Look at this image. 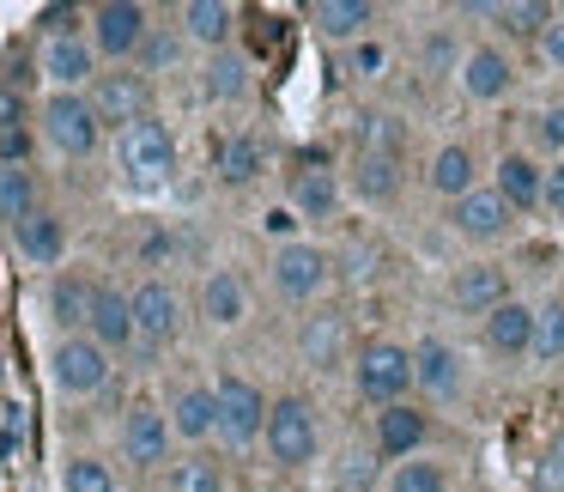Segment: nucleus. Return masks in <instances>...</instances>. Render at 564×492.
I'll return each mask as SVG.
<instances>
[{
    "instance_id": "nucleus-1",
    "label": "nucleus",
    "mask_w": 564,
    "mask_h": 492,
    "mask_svg": "<svg viewBox=\"0 0 564 492\" xmlns=\"http://www.w3.org/2000/svg\"><path fill=\"white\" fill-rule=\"evenodd\" d=\"M352 389H358V402H370L377 414H382V407H401L406 395H413V346H401V341L358 346Z\"/></svg>"
},
{
    "instance_id": "nucleus-2",
    "label": "nucleus",
    "mask_w": 564,
    "mask_h": 492,
    "mask_svg": "<svg viewBox=\"0 0 564 492\" xmlns=\"http://www.w3.org/2000/svg\"><path fill=\"white\" fill-rule=\"evenodd\" d=\"M261 450L273 456V468H310L322 450V419L304 395H273L268 407V431H261Z\"/></svg>"
},
{
    "instance_id": "nucleus-3",
    "label": "nucleus",
    "mask_w": 564,
    "mask_h": 492,
    "mask_svg": "<svg viewBox=\"0 0 564 492\" xmlns=\"http://www.w3.org/2000/svg\"><path fill=\"white\" fill-rule=\"evenodd\" d=\"M116 164H122V177L134 189H164L176 177V135L159 116H147V122L116 135Z\"/></svg>"
},
{
    "instance_id": "nucleus-4",
    "label": "nucleus",
    "mask_w": 564,
    "mask_h": 492,
    "mask_svg": "<svg viewBox=\"0 0 564 492\" xmlns=\"http://www.w3.org/2000/svg\"><path fill=\"white\" fill-rule=\"evenodd\" d=\"M37 128L62 159H91V152L104 147V122H98L86 92H50L43 110H37Z\"/></svg>"
},
{
    "instance_id": "nucleus-5",
    "label": "nucleus",
    "mask_w": 564,
    "mask_h": 492,
    "mask_svg": "<svg viewBox=\"0 0 564 492\" xmlns=\"http://www.w3.org/2000/svg\"><path fill=\"white\" fill-rule=\"evenodd\" d=\"M86 38H91V50H98V62L134 67L140 43L152 38V13L140 0H104V7L86 13Z\"/></svg>"
},
{
    "instance_id": "nucleus-6",
    "label": "nucleus",
    "mask_w": 564,
    "mask_h": 492,
    "mask_svg": "<svg viewBox=\"0 0 564 492\" xmlns=\"http://www.w3.org/2000/svg\"><path fill=\"white\" fill-rule=\"evenodd\" d=\"M268 280L285 304H310V298L328 292L334 280V256L310 237H292V244H273V261H268Z\"/></svg>"
},
{
    "instance_id": "nucleus-7",
    "label": "nucleus",
    "mask_w": 564,
    "mask_h": 492,
    "mask_svg": "<svg viewBox=\"0 0 564 492\" xmlns=\"http://www.w3.org/2000/svg\"><path fill=\"white\" fill-rule=\"evenodd\" d=\"M213 395H219V438L231 443V450H249V443H261V431H268V395H261L256 377H243V371H219L213 377Z\"/></svg>"
},
{
    "instance_id": "nucleus-8",
    "label": "nucleus",
    "mask_w": 564,
    "mask_h": 492,
    "mask_svg": "<svg viewBox=\"0 0 564 492\" xmlns=\"http://www.w3.org/2000/svg\"><path fill=\"white\" fill-rule=\"evenodd\" d=\"M86 98H91V110H98V122L122 135V128H134L152 116V79L140 74V67H104Z\"/></svg>"
},
{
    "instance_id": "nucleus-9",
    "label": "nucleus",
    "mask_w": 564,
    "mask_h": 492,
    "mask_svg": "<svg viewBox=\"0 0 564 492\" xmlns=\"http://www.w3.org/2000/svg\"><path fill=\"white\" fill-rule=\"evenodd\" d=\"M50 383L67 402H86V395H98L110 383V353L91 334H67V341L50 346Z\"/></svg>"
},
{
    "instance_id": "nucleus-10",
    "label": "nucleus",
    "mask_w": 564,
    "mask_h": 492,
    "mask_svg": "<svg viewBox=\"0 0 564 492\" xmlns=\"http://www.w3.org/2000/svg\"><path fill=\"white\" fill-rule=\"evenodd\" d=\"M116 443H122V462H128V468H164V462H171V443H176L171 414H164L159 402H134V407L122 414Z\"/></svg>"
},
{
    "instance_id": "nucleus-11",
    "label": "nucleus",
    "mask_w": 564,
    "mask_h": 492,
    "mask_svg": "<svg viewBox=\"0 0 564 492\" xmlns=\"http://www.w3.org/2000/svg\"><path fill=\"white\" fill-rule=\"evenodd\" d=\"M128 298H134V334H140V346H147V353H164V346L183 334V298H176V286L152 274V280H140Z\"/></svg>"
},
{
    "instance_id": "nucleus-12",
    "label": "nucleus",
    "mask_w": 564,
    "mask_h": 492,
    "mask_svg": "<svg viewBox=\"0 0 564 492\" xmlns=\"http://www.w3.org/2000/svg\"><path fill=\"white\" fill-rule=\"evenodd\" d=\"M455 86H462L467 104H503L516 86V62L503 43H474L462 50V67H455Z\"/></svg>"
},
{
    "instance_id": "nucleus-13",
    "label": "nucleus",
    "mask_w": 564,
    "mask_h": 492,
    "mask_svg": "<svg viewBox=\"0 0 564 492\" xmlns=\"http://www.w3.org/2000/svg\"><path fill=\"white\" fill-rule=\"evenodd\" d=\"M37 67H43V79H50V92H91V79L104 74V62H98L86 31H79V38H50L37 50Z\"/></svg>"
},
{
    "instance_id": "nucleus-14",
    "label": "nucleus",
    "mask_w": 564,
    "mask_h": 492,
    "mask_svg": "<svg viewBox=\"0 0 564 492\" xmlns=\"http://www.w3.org/2000/svg\"><path fill=\"white\" fill-rule=\"evenodd\" d=\"M510 225H516V213L498 201V189H491V183H479L474 195H462L449 207V232L462 237V244H503Z\"/></svg>"
},
{
    "instance_id": "nucleus-15",
    "label": "nucleus",
    "mask_w": 564,
    "mask_h": 492,
    "mask_svg": "<svg viewBox=\"0 0 564 492\" xmlns=\"http://www.w3.org/2000/svg\"><path fill=\"white\" fill-rule=\"evenodd\" d=\"M413 389L431 395V402H455V395L467 389V359L455 353L449 341L425 334V341L413 346Z\"/></svg>"
},
{
    "instance_id": "nucleus-16",
    "label": "nucleus",
    "mask_w": 564,
    "mask_h": 492,
    "mask_svg": "<svg viewBox=\"0 0 564 492\" xmlns=\"http://www.w3.org/2000/svg\"><path fill=\"white\" fill-rule=\"evenodd\" d=\"M164 414H171L176 443L219 438V395H213V383H176L171 402H164Z\"/></svg>"
},
{
    "instance_id": "nucleus-17",
    "label": "nucleus",
    "mask_w": 564,
    "mask_h": 492,
    "mask_svg": "<svg viewBox=\"0 0 564 492\" xmlns=\"http://www.w3.org/2000/svg\"><path fill=\"white\" fill-rule=\"evenodd\" d=\"M382 7H370V0H316L310 7V25H316L322 43H334V50H352V43H365L370 31H377Z\"/></svg>"
},
{
    "instance_id": "nucleus-18",
    "label": "nucleus",
    "mask_w": 564,
    "mask_h": 492,
    "mask_svg": "<svg viewBox=\"0 0 564 492\" xmlns=\"http://www.w3.org/2000/svg\"><path fill=\"white\" fill-rule=\"evenodd\" d=\"M86 334L104 346V353H128V346H140V334H134V298L122 292V286H104L98 280V298H91V322H86Z\"/></svg>"
},
{
    "instance_id": "nucleus-19",
    "label": "nucleus",
    "mask_w": 564,
    "mask_h": 492,
    "mask_svg": "<svg viewBox=\"0 0 564 492\" xmlns=\"http://www.w3.org/2000/svg\"><path fill=\"white\" fill-rule=\"evenodd\" d=\"M425 438H431V414H419L413 402L401 407H382L377 414V456L382 462H406V456H425Z\"/></svg>"
},
{
    "instance_id": "nucleus-20",
    "label": "nucleus",
    "mask_w": 564,
    "mask_h": 492,
    "mask_svg": "<svg viewBox=\"0 0 564 492\" xmlns=\"http://www.w3.org/2000/svg\"><path fill=\"white\" fill-rule=\"evenodd\" d=\"M176 31H183L188 43H200L207 55H219V50H231V38H237V7L231 0H183V7H176Z\"/></svg>"
},
{
    "instance_id": "nucleus-21",
    "label": "nucleus",
    "mask_w": 564,
    "mask_h": 492,
    "mask_svg": "<svg viewBox=\"0 0 564 492\" xmlns=\"http://www.w3.org/2000/svg\"><path fill=\"white\" fill-rule=\"evenodd\" d=\"M491 189H498V201L522 220V213H540V189H546V164H534L528 152H503L498 164H491Z\"/></svg>"
},
{
    "instance_id": "nucleus-22",
    "label": "nucleus",
    "mask_w": 564,
    "mask_h": 492,
    "mask_svg": "<svg viewBox=\"0 0 564 492\" xmlns=\"http://www.w3.org/2000/svg\"><path fill=\"white\" fill-rule=\"evenodd\" d=\"M346 346H352V334H346V317H340V310H316V317L297 322V365L334 371V365L346 359Z\"/></svg>"
},
{
    "instance_id": "nucleus-23",
    "label": "nucleus",
    "mask_w": 564,
    "mask_h": 492,
    "mask_svg": "<svg viewBox=\"0 0 564 492\" xmlns=\"http://www.w3.org/2000/svg\"><path fill=\"white\" fill-rule=\"evenodd\" d=\"M449 304L462 310V317L486 322L498 304H510V280H503V268H491V261H467V268L449 280Z\"/></svg>"
},
{
    "instance_id": "nucleus-24",
    "label": "nucleus",
    "mask_w": 564,
    "mask_h": 492,
    "mask_svg": "<svg viewBox=\"0 0 564 492\" xmlns=\"http://www.w3.org/2000/svg\"><path fill=\"white\" fill-rule=\"evenodd\" d=\"M200 322L207 329H243L249 322V286L237 268H207V280H200Z\"/></svg>"
},
{
    "instance_id": "nucleus-25",
    "label": "nucleus",
    "mask_w": 564,
    "mask_h": 492,
    "mask_svg": "<svg viewBox=\"0 0 564 492\" xmlns=\"http://www.w3.org/2000/svg\"><path fill=\"white\" fill-rule=\"evenodd\" d=\"M425 183H431V195L437 201H462V195H474L479 189V159H474V147H462V140H443L437 152H431V164H425Z\"/></svg>"
},
{
    "instance_id": "nucleus-26",
    "label": "nucleus",
    "mask_w": 564,
    "mask_h": 492,
    "mask_svg": "<svg viewBox=\"0 0 564 492\" xmlns=\"http://www.w3.org/2000/svg\"><path fill=\"white\" fill-rule=\"evenodd\" d=\"M249 86H256V62H249L243 50H219V55L200 62V98L219 104V110L225 104H243Z\"/></svg>"
},
{
    "instance_id": "nucleus-27",
    "label": "nucleus",
    "mask_w": 564,
    "mask_h": 492,
    "mask_svg": "<svg viewBox=\"0 0 564 492\" xmlns=\"http://www.w3.org/2000/svg\"><path fill=\"white\" fill-rule=\"evenodd\" d=\"M13 249L31 261V268H55L67 256V220L55 207H37L31 220L13 225Z\"/></svg>"
},
{
    "instance_id": "nucleus-28",
    "label": "nucleus",
    "mask_w": 564,
    "mask_h": 492,
    "mask_svg": "<svg viewBox=\"0 0 564 492\" xmlns=\"http://www.w3.org/2000/svg\"><path fill=\"white\" fill-rule=\"evenodd\" d=\"M479 334H486V353L528 359L534 353V310H528L522 298H510V304H498L486 322H479Z\"/></svg>"
},
{
    "instance_id": "nucleus-29",
    "label": "nucleus",
    "mask_w": 564,
    "mask_h": 492,
    "mask_svg": "<svg viewBox=\"0 0 564 492\" xmlns=\"http://www.w3.org/2000/svg\"><path fill=\"white\" fill-rule=\"evenodd\" d=\"M91 298H98V280L91 274H55L50 280V322L62 329V341L67 334H86V322H91Z\"/></svg>"
},
{
    "instance_id": "nucleus-30",
    "label": "nucleus",
    "mask_w": 564,
    "mask_h": 492,
    "mask_svg": "<svg viewBox=\"0 0 564 492\" xmlns=\"http://www.w3.org/2000/svg\"><path fill=\"white\" fill-rule=\"evenodd\" d=\"M292 213L297 220H334V213H340V171L304 164V171L292 177Z\"/></svg>"
},
{
    "instance_id": "nucleus-31",
    "label": "nucleus",
    "mask_w": 564,
    "mask_h": 492,
    "mask_svg": "<svg viewBox=\"0 0 564 492\" xmlns=\"http://www.w3.org/2000/svg\"><path fill=\"white\" fill-rule=\"evenodd\" d=\"M213 171H219L225 189H249V183H261V171H268V147H261L256 135H231V140H219V152H213Z\"/></svg>"
},
{
    "instance_id": "nucleus-32",
    "label": "nucleus",
    "mask_w": 564,
    "mask_h": 492,
    "mask_svg": "<svg viewBox=\"0 0 564 492\" xmlns=\"http://www.w3.org/2000/svg\"><path fill=\"white\" fill-rule=\"evenodd\" d=\"M401 183H406L401 159H377V152H358L352 159V189H358L365 207H389V201H401Z\"/></svg>"
},
{
    "instance_id": "nucleus-33",
    "label": "nucleus",
    "mask_w": 564,
    "mask_h": 492,
    "mask_svg": "<svg viewBox=\"0 0 564 492\" xmlns=\"http://www.w3.org/2000/svg\"><path fill=\"white\" fill-rule=\"evenodd\" d=\"M382 492H455V480H449V462H443V456H406V462L389 468Z\"/></svg>"
},
{
    "instance_id": "nucleus-34",
    "label": "nucleus",
    "mask_w": 564,
    "mask_h": 492,
    "mask_svg": "<svg viewBox=\"0 0 564 492\" xmlns=\"http://www.w3.org/2000/svg\"><path fill=\"white\" fill-rule=\"evenodd\" d=\"M352 135H358V152H377V159H401L406 152V122L394 110H365Z\"/></svg>"
},
{
    "instance_id": "nucleus-35",
    "label": "nucleus",
    "mask_w": 564,
    "mask_h": 492,
    "mask_svg": "<svg viewBox=\"0 0 564 492\" xmlns=\"http://www.w3.org/2000/svg\"><path fill=\"white\" fill-rule=\"evenodd\" d=\"M479 19H498L503 38H546L552 25V7L546 0H510V7H474Z\"/></svg>"
},
{
    "instance_id": "nucleus-36",
    "label": "nucleus",
    "mask_w": 564,
    "mask_h": 492,
    "mask_svg": "<svg viewBox=\"0 0 564 492\" xmlns=\"http://www.w3.org/2000/svg\"><path fill=\"white\" fill-rule=\"evenodd\" d=\"M183 55H188V38L176 25H152V38L140 43V55H134V67L147 79H159V74H176L183 67Z\"/></svg>"
},
{
    "instance_id": "nucleus-37",
    "label": "nucleus",
    "mask_w": 564,
    "mask_h": 492,
    "mask_svg": "<svg viewBox=\"0 0 564 492\" xmlns=\"http://www.w3.org/2000/svg\"><path fill=\"white\" fill-rule=\"evenodd\" d=\"M37 213V177L31 164H0V225H19Z\"/></svg>"
},
{
    "instance_id": "nucleus-38",
    "label": "nucleus",
    "mask_w": 564,
    "mask_h": 492,
    "mask_svg": "<svg viewBox=\"0 0 564 492\" xmlns=\"http://www.w3.org/2000/svg\"><path fill=\"white\" fill-rule=\"evenodd\" d=\"M540 365H564V298H552V304L534 310V353Z\"/></svg>"
},
{
    "instance_id": "nucleus-39",
    "label": "nucleus",
    "mask_w": 564,
    "mask_h": 492,
    "mask_svg": "<svg viewBox=\"0 0 564 492\" xmlns=\"http://www.w3.org/2000/svg\"><path fill=\"white\" fill-rule=\"evenodd\" d=\"M62 492H116V474L104 456H67L62 462Z\"/></svg>"
},
{
    "instance_id": "nucleus-40",
    "label": "nucleus",
    "mask_w": 564,
    "mask_h": 492,
    "mask_svg": "<svg viewBox=\"0 0 564 492\" xmlns=\"http://www.w3.org/2000/svg\"><path fill=\"white\" fill-rule=\"evenodd\" d=\"M171 492H231V486H225V468H219V462H207V456H188V462H176Z\"/></svg>"
},
{
    "instance_id": "nucleus-41",
    "label": "nucleus",
    "mask_w": 564,
    "mask_h": 492,
    "mask_svg": "<svg viewBox=\"0 0 564 492\" xmlns=\"http://www.w3.org/2000/svg\"><path fill=\"white\" fill-rule=\"evenodd\" d=\"M25 159H31L25 116H0V164H25Z\"/></svg>"
},
{
    "instance_id": "nucleus-42",
    "label": "nucleus",
    "mask_w": 564,
    "mask_h": 492,
    "mask_svg": "<svg viewBox=\"0 0 564 492\" xmlns=\"http://www.w3.org/2000/svg\"><path fill=\"white\" fill-rule=\"evenodd\" d=\"M382 62H389V55H382L377 38H365V43H352V50H346V67H352V79H377Z\"/></svg>"
},
{
    "instance_id": "nucleus-43",
    "label": "nucleus",
    "mask_w": 564,
    "mask_h": 492,
    "mask_svg": "<svg viewBox=\"0 0 564 492\" xmlns=\"http://www.w3.org/2000/svg\"><path fill=\"white\" fill-rule=\"evenodd\" d=\"M534 135H540V147H546V152H558V159H564V104H552V110L534 116Z\"/></svg>"
},
{
    "instance_id": "nucleus-44",
    "label": "nucleus",
    "mask_w": 564,
    "mask_h": 492,
    "mask_svg": "<svg viewBox=\"0 0 564 492\" xmlns=\"http://www.w3.org/2000/svg\"><path fill=\"white\" fill-rule=\"evenodd\" d=\"M540 213H552V220H564V159L546 164V189H540Z\"/></svg>"
},
{
    "instance_id": "nucleus-45",
    "label": "nucleus",
    "mask_w": 564,
    "mask_h": 492,
    "mask_svg": "<svg viewBox=\"0 0 564 492\" xmlns=\"http://www.w3.org/2000/svg\"><path fill=\"white\" fill-rule=\"evenodd\" d=\"M540 486H546V492H564V438H552L546 462H540Z\"/></svg>"
},
{
    "instance_id": "nucleus-46",
    "label": "nucleus",
    "mask_w": 564,
    "mask_h": 492,
    "mask_svg": "<svg viewBox=\"0 0 564 492\" xmlns=\"http://www.w3.org/2000/svg\"><path fill=\"white\" fill-rule=\"evenodd\" d=\"M540 55H546V62L558 67V74H564V19H558V13H552L546 38H540Z\"/></svg>"
},
{
    "instance_id": "nucleus-47",
    "label": "nucleus",
    "mask_w": 564,
    "mask_h": 492,
    "mask_svg": "<svg viewBox=\"0 0 564 492\" xmlns=\"http://www.w3.org/2000/svg\"><path fill=\"white\" fill-rule=\"evenodd\" d=\"M261 232H268V237H280V244H292V232H297V213H292V207H273L268 220H261Z\"/></svg>"
},
{
    "instance_id": "nucleus-48",
    "label": "nucleus",
    "mask_w": 564,
    "mask_h": 492,
    "mask_svg": "<svg viewBox=\"0 0 564 492\" xmlns=\"http://www.w3.org/2000/svg\"><path fill=\"white\" fill-rule=\"evenodd\" d=\"M340 462H346V468H340V480H346V486H358V480H370V474H377V462H370V456H358V450H352V456H340Z\"/></svg>"
}]
</instances>
